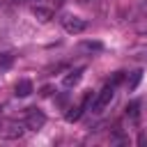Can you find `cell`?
Wrapping results in <instances>:
<instances>
[{
  "mask_svg": "<svg viewBox=\"0 0 147 147\" xmlns=\"http://www.w3.org/2000/svg\"><path fill=\"white\" fill-rule=\"evenodd\" d=\"M25 131H28L25 122H18V119H0V138H5V140H16Z\"/></svg>",
  "mask_w": 147,
  "mask_h": 147,
  "instance_id": "6da1fadb",
  "label": "cell"
},
{
  "mask_svg": "<svg viewBox=\"0 0 147 147\" xmlns=\"http://www.w3.org/2000/svg\"><path fill=\"white\" fill-rule=\"evenodd\" d=\"M113 99H115V85L110 83V85H106V87H103V90H101V92L96 94V99L92 101L90 110L99 115V113H103V110H106V108L110 106V101H113Z\"/></svg>",
  "mask_w": 147,
  "mask_h": 147,
  "instance_id": "7a4b0ae2",
  "label": "cell"
},
{
  "mask_svg": "<svg viewBox=\"0 0 147 147\" xmlns=\"http://www.w3.org/2000/svg\"><path fill=\"white\" fill-rule=\"evenodd\" d=\"M60 23H62V28H64L69 34H78V32H83V30L87 28V23H85L80 16H76V14H64V16L60 18Z\"/></svg>",
  "mask_w": 147,
  "mask_h": 147,
  "instance_id": "3957f363",
  "label": "cell"
},
{
  "mask_svg": "<svg viewBox=\"0 0 147 147\" xmlns=\"http://www.w3.org/2000/svg\"><path fill=\"white\" fill-rule=\"evenodd\" d=\"M25 126H28V131H39L44 124H46V115L39 110V108H28V113H25Z\"/></svg>",
  "mask_w": 147,
  "mask_h": 147,
  "instance_id": "277c9868",
  "label": "cell"
},
{
  "mask_svg": "<svg viewBox=\"0 0 147 147\" xmlns=\"http://www.w3.org/2000/svg\"><path fill=\"white\" fill-rule=\"evenodd\" d=\"M90 99H92V94H85L83 99H80V103L76 106V108H71V113H67V119L69 122H76V119H80V115L87 110V106H90Z\"/></svg>",
  "mask_w": 147,
  "mask_h": 147,
  "instance_id": "5b68a950",
  "label": "cell"
},
{
  "mask_svg": "<svg viewBox=\"0 0 147 147\" xmlns=\"http://www.w3.org/2000/svg\"><path fill=\"white\" fill-rule=\"evenodd\" d=\"M83 71H85L83 67H78V69L69 71V74H67V76L62 78V85H64V87H74V85H76V83H78V80L83 78Z\"/></svg>",
  "mask_w": 147,
  "mask_h": 147,
  "instance_id": "8992f818",
  "label": "cell"
},
{
  "mask_svg": "<svg viewBox=\"0 0 147 147\" xmlns=\"http://www.w3.org/2000/svg\"><path fill=\"white\" fill-rule=\"evenodd\" d=\"M32 14H34V16H37V18H39V21H44V23H46V21H51V18H53V9H51V7H44V5H41V2H39V5H34V7H32Z\"/></svg>",
  "mask_w": 147,
  "mask_h": 147,
  "instance_id": "52a82bcc",
  "label": "cell"
},
{
  "mask_svg": "<svg viewBox=\"0 0 147 147\" xmlns=\"http://www.w3.org/2000/svg\"><path fill=\"white\" fill-rule=\"evenodd\" d=\"M14 90H16V96H28V94H32V83L28 78H21Z\"/></svg>",
  "mask_w": 147,
  "mask_h": 147,
  "instance_id": "ba28073f",
  "label": "cell"
},
{
  "mask_svg": "<svg viewBox=\"0 0 147 147\" xmlns=\"http://www.w3.org/2000/svg\"><path fill=\"white\" fill-rule=\"evenodd\" d=\"M11 62H14V55H11V53H0V67H2V69H7Z\"/></svg>",
  "mask_w": 147,
  "mask_h": 147,
  "instance_id": "9c48e42d",
  "label": "cell"
},
{
  "mask_svg": "<svg viewBox=\"0 0 147 147\" xmlns=\"http://www.w3.org/2000/svg\"><path fill=\"white\" fill-rule=\"evenodd\" d=\"M140 76H142V71H133V76H131V80H126V85H129V90H136V85L140 83Z\"/></svg>",
  "mask_w": 147,
  "mask_h": 147,
  "instance_id": "30bf717a",
  "label": "cell"
},
{
  "mask_svg": "<svg viewBox=\"0 0 147 147\" xmlns=\"http://www.w3.org/2000/svg\"><path fill=\"white\" fill-rule=\"evenodd\" d=\"M76 2H80V5H87V2H92V0H76Z\"/></svg>",
  "mask_w": 147,
  "mask_h": 147,
  "instance_id": "8fae6325",
  "label": "cell"
}]
</instances>
